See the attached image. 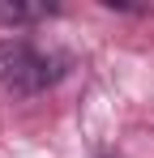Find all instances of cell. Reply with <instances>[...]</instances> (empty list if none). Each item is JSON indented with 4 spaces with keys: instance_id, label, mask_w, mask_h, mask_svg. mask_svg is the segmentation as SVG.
<instances>
[{
    "instance_id": "obj_1",
    "label": "cell",
    "mask_w": 154,
    "mask_h": 158,
    "mask_svg": "<svg viewBox=\"0 0 154 158\" xmlns=\"http://www.w3.org/2000/svg\"><path fill=\"white\" fill-rule=\"evenodd\" d=\"M69 69H73V60L64 52L34 47L26 39H4L0 43V90L17 94V98H34V94L51 90L56 81H64Z\"/></svg>"
},
{
    "instance_id": "obj_2",
    "label": "cell",
    "mask_w": 154,
    "mask_h": 158,
    "mask_svg": "<svg viewBox=\"0 0 154 158\" xmlns=\"http://www.w3.org/2000/svg\"><path fill=\"white\" fill-rule=\"evenodd\" d=\"M47 17H60V4L56 0H0V26H34V22H47Z\"/></svg>"
},
{
    "instance_id": "obj_3",
    "label": "cell",
    "mask_w": 154,
    "mask_h": 158,
    "mask_svg": "<svg viewBox=\"0 0 154 158\" xmlns=\"http://www.w3.org/2000/svg\"><path fill=\"white\" fill-rule=\"evenodd\" d=\"M103 9H111V13H133V17H141V13H150L146 4H120V0H103Z\"/></svg>"
},
{
    "instance_id": "obj_4",
    "label": "cell",
    "mask_w": 154,
    "mask_h": 158,
    "mask_svg": "<svg viewBox=\"0 0 154 158\" xmlns=\"http://www.w3.org/2000/svg\"><path fill=\"white\" fill-rule=\"evenodd\" d=\"M103 158H107V154H103Z\"/></svg>"
}]
</instances>
